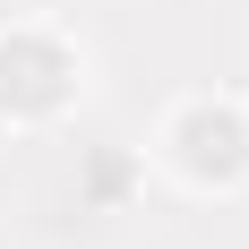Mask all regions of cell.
Masks as SVG:
<instances>
[{
  "instance_id": "6da1fadb",
  "label": "cell",
  "mask_w": 249,
  "mask_h": 249,
  "mask_svg": "<svg viewBox=\"0 0 249 249\" xmlns=\"http://www.w3.org/2000/svg\"><path fill=\"white\" fill-rule=\"evenodd\" d=\"M77 86V60L60 35H43V26H26V35H0V112H26V121H43V112H60Z\"/></svg>"
},
{
  "instance_id": "7a4b0ae2",
  "label": "cell",
  "mask_w": 249,
  "mask_h": 249,
  "mask_svg": "<svg viewBox=\"0 0 249 249\" xmlns=\"http://www.w3.org/2000/svg\"><path fill=\"white\" fill-rule=\"evenodd\" d=\"M172 163L189 180H241L249 172V112L241 103H189L172 121Z\"/></svg>"
}]
</instances>
